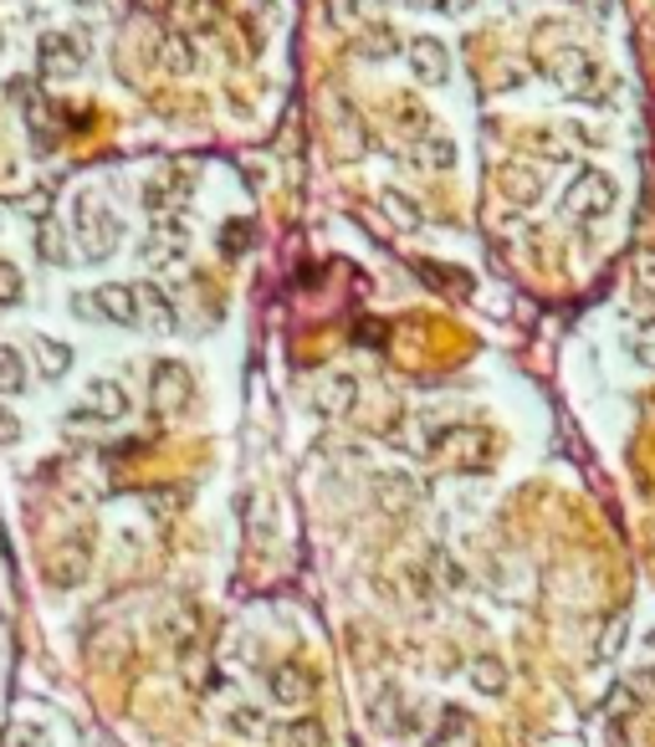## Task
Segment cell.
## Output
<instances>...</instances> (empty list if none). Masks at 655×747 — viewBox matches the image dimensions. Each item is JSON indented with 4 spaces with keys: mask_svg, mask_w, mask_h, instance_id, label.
Wrapping results in <instances>:
<instances>
[{
    "mask_svg": "<svg viewBox=\"0 0 655 747\" xmlns=\"http://www.w3.org/2000/svg\"><path fill=\"white\" fill-rule=\"evenodd\" d=\"M614 180L604 175V169H579V180L568 185L564 194V215L568 221H604L614 210Z\"/></svg>",
    "mask_w": 655,
    "mask_h": 747,
    "instance_id": "1",
    "label": "cell"
},
{
    "mask_svg": "<svg viewBox=\"0 0 655 747\" xmlns=\"http://www.w3.org/2000/svg\"><path fill=\"white\" fill-rule=\"evenodd\" d=\"M88 568H92V533L77 527V533H67V538L52 548V558H46V583H52V589H77V583L88 579Z\"/></svg>",
    "mask_w": 655,
    "mask_h": 747,
    "instance_id": "2",
    "label": "cell"
},
{
    "mask_svg": "<svg viewBox=\"0 0 655 747\" xmlns=\"http://www.w3.org/2000/svg\"><path fill=\"white\" fill-rule=\"evenodd\" d=\"M36 62H42V77H77L88 62V42L77 31H46L42 46H36Z\"/></svg>",
    "mask_w": 655,
    "mask_h": 747,
    "instance_id": "3",
    "label": "cell"
},
{
    "mask_svg": "<svg viewBox=\"0 0 655 747\" xmlns=\"http://www.w3.org/2000/svg\"><path fill=\"white\" fill-rule=\"evenodd\" d=\"M129 415V389L119 384V379H92L88 384V400H82V410H73L67 415V425H113V420Z\"/></svg>",
    "mask_w": 655,
    "mask_h": 747,
    "instance_id": "4",
    "label": "cell"
},
{
    "mask_svg": "<svg viewBox=\"0 0 655 747\" xmlns=\"http://www.w3.org/2000/svg\"><path fill=\"white\" fill-rule=\"evenodd\" d=\"M190 394H195V374L185 369L179 359H164V364H154V374H149V400H154V410H185L190 404Z\"/></svg>",
    "mask_w": 655,
    "mask_h": 747,
    "instance_id": "5",
    "label": "cell"
},
{
    "mask_svg": "<svg viewBox=\"0 0 655 747\" xmlns=\"http://www.w3.org/2000/svg\"><path fill=\"white\" fill-rule=\"evenodd\" d=\"M548 67L553 73H564L558 82H564L568 92H579V98H604V92H610V82H599V77H604L599 73V62H589L584 52H574V46H568V52H553Z\"/></svg>",
    "mask_w": 655,
    "mask_h": 747,
    "instance_id": "6",
    "label": "cell"
},
{
    "mask_svg": "<svg viewBox=\"0 0 655 747\" xmlns=\"http://www.w3.org/2000/svg\"><path fill=\"white\" fill-rule=\"evenodd\" d=\"M88 308H98L103 323L113 328H138V298H134V282H103L92 298H82Z\"/></svg>",
    "mask_w": 655,
    "mask_h": 747,
    "instance_id": "7",
    "label": "cell"
},
{
    "mask_svg": "<svg viewBox=\"0 0 655 747\" xmlns=\"http://www.w3.org/2000/svg\"><path fill=\"white\" fill-rule=\"evenodd\" d=\"M77 231L92 241V252L103 256V252H113V241H119V215L103 205V200H92V194H77Z\"/></svg>",
    "mask_w": 655,
    "mask_h": 747,
    "instance_id": "8",
    "label": "cell"
},
{
    "mask_svg": "<svg viewBox=\"0 0 655 747\" xmlns=\"http://www.w3.org/2000/svg\"><path fill=\"white\" fill-rule=\"evenodd\" d=\"M410 73H415L425 88H441V82L451 77L446 42H435V36H415V42H410Z\"/></svg>",
    "mask_w": 655,
    "mask_h": 747,
    "instance_id": "9",
    "label": "cell"
},
{
    "mask_svg": "<svg viewBox=\"0 0 655 747\" xmlns=\"http://www.w3.org/2000/svg\"><path fill=\"white\" fill-rule=\"evenodd\" d=\"M134 298H138V323L154 333H175L179 328V313H175V302L164 298L154 282H138L134 287Z\"/></svg>",
    "mask_w": 655,
    "mask_h": 747,
    "instance_id": "10",
    "label": "cell"
},
{
    "mask_svg": "<svg viewBox=\"0 0 655 747\" xmlns=\"http://www.w3.org/2000/svg\"><path fill=\"white\" fill-rule=\"evenodd\" d=\"M185 246H190L185 225H154L149 241L138 246V256H144L149 267H164V261H179V256H185Z\"/></svg>",
    "mask_w": 655,
    "mask_h": 747,
    "instance_id": "11",
    "label": "cell"
},
{
    "mask_svg": "<svg viewBox=\"0 0 655 747\" xmlns=\"http://www.w3.org/2000/svg\"><path fill=\"white\" fill-rule=\"evenodd\" d=\"M267 687H271V702L277 706H302L313 696V676L302 671V666H277Z\"/></svg>",
    "mask_w": 655,
    "mask_h": 747,
    "instance_id": "12",
    "label": "cell"
},
{
    "mask_svg": "<svg viewBox=\"0 0 655 747\" xmlns=\"http://www.w3.org/2000/svg\"><path fill=\"white\" fill-rule=\"evenodd\" d=\"M271 743L277 747H328V733H323V722L318 717H292L271 733Z\"/></svg>",
    "mask_w": 655,
    "mask_h": 747,
    "instance_id": "13",
    "label": "cell"
},
{
    "mask_svg": "<svg viewBox=\"0 0 655 747\" xmlns=\"http://www.w3.org/2000/svg\"><path fill=\"white\" fill-rule=\"evenodd\" d=\"M466 676H471V687H477L481 696H502L507 691V666L497 656H477Z\"/></svg>",
    "mask_w": 655,
    "mask_h": 747,
    "instance_id": "14",
    "label": "cell"
},
{
    "mask_svg": "<svg viewBox=\"0 0 655 747\" xmlns=\"http://www.w3.org/2000/svg\"><path fill=\"white\" fill-rule=\"evenodd\" d=\"M497 185H502L518 205H528V200H537V190H543V180H537L533 169H522V165H507L502 175H497Z\"/></svg>",
    "mask_w": 655,
    "mask_h": 747,
    "instance_id": "15",
    "label": "cell"
},
{
    "mask_svg": "<svg viewBox=\"0 0 655 747\" xmlns=\"http://www.w3.org/2000/svg\"><path fill=\"white\" fill-rule=\"evenodd\" d=\"M354 400H358V384L348 379V374H333V379L323 384V394H318V404H323V410H333V415H348V410H354Z\"/></svg>",
    "mask_w": 655,
    "mask_h": 747,
    "instance_id": "16",
    "label": "cell"
},
{
    "mask_svg": "<svg viewBox=\"0 0 655 747\" xmlns=\"http://www.w3.org/2000/svg\"><path fill=\"white\" fill-rule=\"evenodd\" d=\"M26 359H21V348L0 344V394H21L26 389Z\"/></svg>",
    "mask_w": 655,
    "mask_h": 747,
    "instance_id": "17",
    "label": "cell"
},
{
    "mask_svg": "<svg viewBox=\"0 0 655 747\" xmlns=\"http://www.w3.org/2000/svg\"><path fill=\"white\" fill-rule=\"evenodd\" d=\"M400 52V36L389 26H374V31H364V42H358V57H369V62H389Z\"/></svg>",
    "mask_w": 655,
    "mask_h": 747,
    "instance_id": "18",
    "label": "cell"
},
{
    "mask_svg": "<svg viewBox=\"0 0 655 747\" xmlns=\"http://www.w3.org/2000/svg\"><path fill=\"white\" fill-rule=\"evenodd\" d=\"M36 359H42V379H62L67 364H73V348L52 344V338H36Z\"/></svg>",
    "mask_w": 655,
    "mask_h": 747,
    "instance_id": "19",
    "label": "cell"
},
{
    "mask_svg": "<svg viewBox=\"0 0 655 747\" xmlns=\"http://www.w3.org/2000/svg\"><path fill=\"white\" fill-rule=\"evenodd\" d=\"M175 200H179V185L169 180V175H164V180H149V185H144V205H149L154 215H164V210L175 205Z\"/></svg>",
    "mask_w": 655,
    "mask_h": 747,
    "instance_id": "20",
    "label": "cell"
},
{
    "mask_svg": "<svg viewBox=\"0 0 655 747\" xmlns=\"http://www.w3.org/2000/svg\"><path fill=\"white\" fill-rule=\"evenodd\" d=\"M635 287H641V298H655V246L635 252Z\"/></svg>",
    "mask_w": 655,
    "mask_h": 747,
    "instance_id": "21",
    "label": "cell"
},
{
    "mask_svg": "<svg viewBox=\"0 0 655 747\" xmlns=\"http://www.w3.org/2000/svg\"><path fill=\"white\" fill-rule=\"evenodd\" d=\"M225 727H231V733H241V737H256L267 722H262V712H256V706H236V712L225 717Z\"/></svg>",
    "mask_w": 655,
    "mask_h": 747,
    "instance_id": "22",
    "label": "cell"
},
{
    "mask_svg": "<svg viewBox=\"0 0 655 747\" xmlns=\"http://www.w3.org/2000/svg\"><path fill=\"white\" fill-rule=\"evenodd\" d=\"M420 154H425V165H431V169H451V165H456V144H451V138H431Z\"/></svg>",
    "mask_w": 655,
    "mask_h": 747,
    "instance_id": "23",
    "label": "cell"
},
{
    "mask_svg": "<svg viewBox=\"0 0 655 747\" xmlns=\"http://www.w3.org/2000/svg\"><path fill=\"white\" fill-rule=\"evenodd\" d=\"M385 210H389V215H395L400 225H420V210L410 205V200H404L400 190H385Z\"/></svg>",
    "mask_w": 655,
    "mask_h": 747,
    "instance_id": "24",
    "label": "cell"
},
{
    "mask_svg": "<svg viewBox=\"0 0 655 747\" xmlns=\"http://www.w3.org/2000/svg\"><path fill=\"white\" fill-rule=\"evenodd\" d=\"M42 743H46L42 727H36V722H21V727H11V733H5V743H0V747H42Z\"/></svg>",
    "mask_w": 655,
    "mask_h": 747,
    "instance_id": "25",
    "label": "cell"
},
{
    "mask_svg": "<svg viewBox=\"0 0 655 747\" xmlns=\"http://www.w3.org/2000/svg\"><path fill=\"white\" fill-rule=\"evenodd\" d=\"M635 712H641V696H635L630 687H620V691L610 696V717H614V722H630Z\"/></svg>",
    "mask_w": 655,
    "mask_h": 747,
    "instance_id": "26",
    "label": "cell"
},
{
    "mask_svg": "<svg viewBox=\"0 0 655 747\" xmlns=\"http://www.w3.org/2000/svg\"><path fill=\"white\" fill-rule=\"evenodd\" d=\"M11 302H21V271L0 261V308H11Z\"/></svg>",
    "mask_w": 655,
    "mask_h": 747,
    "instance_id": "27",
    "label": "cell"
},
{
    "mask_svg": "<svg viewBox=\"0 0 655 747\" xmlns=\"http://www.w3.org/2000/svg\"><path fill=\"white\" fill-rule=\"evenodd\" d=\"M323 15L333 21V26H354V21H358V0H328Z\"/></svg>",
    "mask_w": 655,
    "mask_h": 747,
    "instance_id": "28",
    "label": "cell"
},
{
    "mask_svg": "<svg viewBox=\"0 0 655 747\" xmlns=\"http://www.w3.org/2000/svg\"><path fill=\"white\" fill-rule=\"evenodd\" d=\"M635 359L655 369V317L651 323H641V333H635Z\"/></svg>",
    "mask_w": 655,
    "mask_h": 747,
    "instance_id": "29",
    "label": "cell"
},
{
    "mask_svg": "<svg viewBox=\"0 0 655 747\" xmlns=\"http://www.w3.org/2000/svg\"><path fill=\"white\" fill-rule=\"evenodd\" d=\"M625 687L635 691L641 702H655V671H635V676H630V681H625Z\"/></svg>",
    "mask_w": 655,
    "mask_h": 747,
    "instance_id": "30",
    "label": "cell"
},
{
    "mask_svg": "<svg viewBox=\"0 0 655 747\" xmlns=\"http://www.w3.org/2000/svg\"><path fill=\"white\" fill-rule=\"evenodd\" d=\"M435 5H441V11H451V15H456V11H466L471 0H435Z\"/></svg>",
    "mask_w": 655,
    "mask_h": 747,
    "instance_id": "31",
    "label": "cell"
},
{
    "mask_svg": "<svg viewBox=\"0 0 655 747\" xmlns=\"http://www.w3.org/2000/svg\"><path fill=\"white\" fill-rule=\"evenodd\" d=\"M0 431H5V435H11V431H15V425H11V420H5V410H0Z\"/></svg>",
    "mask_w": 655,
    "mask_h": 747,
    "instance_id": "32",
    "label": "cell"
},
{
    "mask_svg": "<svg viewBox=\"0 0 655 747\" xmlns=\"http://www.w3.org/2000/svg\"><path fill=\"white\" fill-rule=\"evenodd\" d=\"M73 5H98V0H73Z\"/></svg>",
    "mask_w": 655,
    "mask_h": 747,
    "instance_id": "33",
    "label": "cell"
},
{
    "mask_svg": "<svg viewBox=\"0 0 655 747\" xmlns=\"http://www.w3.org/2000/svg\"><path fill=\"white\" fill-rule=\"evenodd\" d=\"M651 656H655V635H651Z\"/></svg>",
    "mask_w": 655,
    "mask_h": 747,
    "instance_id": "34",
    "label": "cell"
}]
</instances>
